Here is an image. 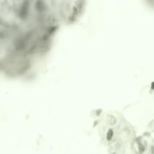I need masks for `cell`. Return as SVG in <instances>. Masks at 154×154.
<instances>
[{
	"mask_svg": "<svg viewBox=\"0 0 154 154\" xmlns=\"http://www.w3.org/2000/svg\"><path fill=\"white\" fill-rule=\"evenodd\" d=\"M113 154H115V153H113Z\"/></svg>",
	"mask_w": 154,
	"mask_h": 154,
	"instance_id": "obj_2",
	"label": "cell"
},
{
	"mask_svg": "<svg viewBox=\"0 0 154 154\" xmlns=\"http://www.w3.org/2000/svg\"><path fill=\"white\" fill-rule=\"evenodd\" d=\"M50 52L26 36L0 29V73L5 77H30Z\"/></svg>",
	"mask_w": 154,
	"mask_h": 154,
	"instance_id": "obj_1",
	"label": "cell"
}]
</instances>
